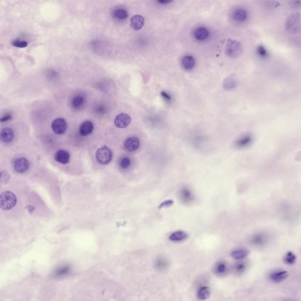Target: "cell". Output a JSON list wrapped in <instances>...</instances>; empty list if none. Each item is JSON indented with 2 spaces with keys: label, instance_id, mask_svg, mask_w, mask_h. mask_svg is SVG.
Listing matches in <instances>:
<instances>
[{
  "label": "cell",
  "instance_id": "13",
  "mask_svg": "<svg viewBox=\"0 0 301 301\" xmlns=\"http://www.w3.org/2000/svg\"><path fill=\"white\" fill-rule=\"evenodd\" d=\"M93 128V124L91 121H85L83 122L80 126V133L82 136H87L92 133Z\"/></svg>",
  "mask_w": 301,
  "mask_h": 301
},
{
  "label": "cell",
  "instance_id": "38",
  "mask_svg": "<svg viewBox=\"0 0 301 301\" xmlns=\"http://www.w3.org/2000/svg\"><path fill=\"white\" fill-rule=\"evenodd\" d=\"M26 208L29 213L30 214L34 212L35 209L34 207L31 205H27Z\"/></svg>",
  "mask_w": 301,
  "mask_h": 301
},
{
  "label": "cell",
  "instance_id": "31",
  "mask_svg": "<svg viewBox=\"0 0 301 301\" xmlns=\"http://www.w3.org/2000/svg\"><path fill=\"white\" fill-rule=\"evenodd\" d=\"M226 268V266L224 263H220L216 265L215 270L216 273L221 275L225 272Z\"/></svg>",
  "mask_w": 301,
  "mask_h": 301
},
{
  "label": "cell",
  "instance_id": "30",
  "mask_svg": "<svg viewBox=\"0 0 301 301\" xmlns=\"http://www.w3.org/2000/svg\"><path fill=\"white\" fill-rule=\"evenodd\" d=\"M83 102L84 99L83 97L78 96L74 98L72 101V104L74 107L78 108L83 104Z\"/></svg>",
  "mask_w": 301,
  "mask_h": 301
},
{
  "label": "cell",
  "instance_id": "33",
  "mask_svg": "<svg viewBox=\"0 0 301 301\" xmlns=\"http://www.w3.org/2000/svg\"><path fill=\"white\" fill-rule=\"evenodd\" d=\"M130 159L128 157H125L123 158L120 162V166L123 169L127 168L130 165Z\"/></svg>",
  "mask_w": 301,
  "mask_h": 301
},
{
  "label": "cell",
  "instance_id": "35",
  "mask_svg": "<svg viewBox=\"0 0 301 301\" xmlns=\"http://www.w3.org/2000/svg\"><path fill=\"white\" fill-rule=\"evenodd\" d=\"M173 203V201L171 200H167L161 203L159 205L158 208L160 209L163 207L169 206L172 205Z\"/></svg>",
  "mask_w": 301,
  "mask_h": 301
},
{
  "label": "cell",
  "instance_id": "5",
  "mask_svg": "<svg viewBox=\"0 0 301 301\" xmlns=\"http://www.w3.org/2000/svg\"><path fill=\"white\" fill-rule=\"evenodd\" d=\"M52 129L56 134L61 135L64 133L67 128V124L65 120L62 118L54 119L51 124Z\"/></svg>",
  "mask_w": 301,
  "mask_h": 301
},
{
  "label": "cell",
  "instance_id": "2",
  "mask_svg": "<svg viewBox=\"0 0 301 301\" xmlns=\"http://www.w3.org/2000/svg\"><path fill=\"white\" fill-rule=\"evenodd\" d=\"M17 199L13 192L6 191L2 192L0 195V207L5 210H10L16 205Z\"/></svg>",
  "mask_w": 301,
  "mask_h": 301
},
{
  "label": "cell",
  "instance_id": "27",
  "mask_svg": "<svg viewBox=\"0 0 301 301\" xmlns=\"http://www.w3.org/2000/svg\"><path fill=\"white\" fill-rule=\"evenodd\" d=\"M70 270L69 266H63L57 269L54 272V275L57 277H61L68 273Z\"/></svg>",
  "mask_w": 301,
  "mask_h": 301
},
{
  "label": "cell",
  "instance_id": "22",
  "mask_svg": "<svg viewBox=\"0 0 301 301\" xmlns=\"http://www.w3.org/2000/svg\"><path fill=\"white\" fill-rule=\"evenodd\" d=\"M209 34V31L207 29L201 27L196 29L194 33V36L197 39L203 40L207 38Z\"/></svg>",
  "mask_w": 301,
  "mask_h": 301
},
{
  "label": "cell",
  "instance_id": "4",
  "mask_svg": "<svg viewBox=\"0 0 301 301\" xmlns=\"http://www.w3.org/2000/svg\"><path fill=\"white\" fill-rule=\"evenodd\" d=\"M97 161L102 164H106L112 159L113 154L111 150L106 146L98 149L96 154Z\"/></svg>",
  "mask_w": 301,
  "mask_h": 301
},
{
  "label": "cell",
  "instance_id": "18",
  "mask_svg": "<svg viewBox=\"0 0 301 301\" xmlns=\"http://www.w3.org/2000/svg\"><path fill=\"white\" fill-rule=\"evenodd\" d=\"M250 250L247 248H241L235 250L231 254L232 257L234 259L240 260L246 257L249 254Z\"/></svg>",
  "mask_w": 301,
  "mask_h": 301
},
{
  "label": "cell",
  "instance_id": "39",
  "mask_svg": "<svg viewBox=\"0 0 301 301\" xmlns=\"http://www.w3.org/2000/svg\"><path fill=\"white\" fill-rule=\"evenodd\" d=\"M158 3L162 4H166L170 3L172 1L169 0H159L157 1Z\"/></svg>",
  "mask_w": 301,
  "mask_h": 301
},
{
  "label": "cell",
  "instance_id": "7",
  "mask_svg": "<svg viewBox=\"0 0 301 301\" xmlns=\"http://www.w3.org/2000/svg\"><path fill=\"white\" fill-rule=\"evenodd\" d=\"M29 163L28 160L24 158H19L17 159L14 164L15 170L19 173L25 172L29 168Z\"/></svg>",
  "mask_w": 301,
  "mask_h": 301
},
{
  "label": "cell",
  "instance_id": "10",
  "mask_svg": "<svg viewBox=\"0 0 301 301\" xmlns=\"http://www.w3.org/2000/svg\"><path fill=\"white\" fill-rule=\"evenodd\" d=\"M144 23V18L140 15H135L132 16L130 19V26L136 31L141 29L143 26Z\"/></svg>",
  "mask_w": 301,
  "mask_h": 301
},
{
  "label": "cell",
  "instance_id": "34",
  "mask_svg": "<svg viewBox=\"0 0 301 301\" xmlns=\"http://www.w3.org/2000/svg\"><path fill=\"white\" fill-rule=\"evenodd\" d=\"M257 53L260 55L262 56H266L267 52L265 48L262 45L259 46L257 49Z\"/></svg>",
  "mask_w": 301,
  "mask_h": 301
},
{
  "label": "cell",
  "instance_id": "9",
  "mask_svg": "<svg viewBox=\"0 0 301 301\" xmlns=\"http://www.w3.org/2000/svg\"><path fill=\"white\" fill-rule=\"evenodd\" d=\"M169 266V261L163 257H159L155 260L154 266L155 269L160 272H164L168 268Z\"/></svg>",
  "mask_w": 301,
  "mask_h": 301
},
{
  "label": "cell",
  "instance_id": "24",
  "mask_svg": "<svg viewBox=\"0 0 301 301\" xmlns=\"http://www.w3.org/2000/svg\"><path fill=\"white\" fill-rule=\"evenodd\" d=\"M247 16V13L245 10L239 9L236 10L234 12V18L237 21H242L246 19Z\"/></svg>",
  "mask_w": 301,
  "mask_h": 301
},
{
  "label": "cell",
  "instance_id": "12",
  "mask_svg": "<svg viewBox=\"0 0 301 301\" xmlns=\"http://www.w3.org/2000/svg\"><path fill=\"white\" fill-rule=\"evenodd\" d=\"M140 145V142L136 137H129L126 139L125 143L126 149L129 151H133L137 150Z\"/></svg>",
  "mask_w": 301,
  "mask_h": 301
},
{
  "label": "cell",
  "instance_id": "29",
  "mask_svg": "<svg viewBox=\"0 0 301 301\" xmlns=\"http://www.w3.org/2000/svg\"><path fill=\"white\" fill-rule=\"evenodd\" d=\"M10 178V175L7 172L3 170L1 171L0 181L1 183L6 184L9 182Z\"/></svg>",
  "mask_w": 301,
  "mask_h": 301
},
{
  "label": "cell",
  "instance_id": "37",
  "mask_svg": "<svg viewBox=\"0 0 301 301\" xmlns=\"http://www.w3.org/2000/svg\"><path fill=\"white\" fill-rule=\"evenodd\" d=\"M161 94L162 97L167 101H170L171 99V97L164 91H162Z\"/></svg>",
  "mask_w": 301,
  "mask_h": 301
},
{
  "label": "cell",
  "instance_id": "14",
  "mask_svg": "<svg viewBox=\"0 0 301 301\" xmlns=\"http://www.w3.org/2000/svg\"><path fill=\"white\" fill-rule=\"evenodd\" d=\"M288 276V273L287 271L280 270L272 272L270 275V277L273 282L279 283L286 279Z\"/></svg>",
  "mask_w": 301,
  "mask_h": 301
},
{
  "label": "cell",
  "instance_id": "19",
  "mask_svg": "<svg viewBox=\"0 0 301 301\" xmlns=\"http://www.w3.org/2000/svg\"><path fill=\"white\" fill-rule=\"evenodd\" d=\"M182 63L183 67L185 69L187 70H190L193 69L194 67L195 60L192 56H187L183 58Z\"/></svg>",
  "mask_w": 301,
  "mask_h": 301
},
{
  "label": "cell",
  "instance_id": "1",
  "mask_svg": "<svg viewBox=\"0 0 301 301\" xmlns=\"http://www.w3.org/2000/svg\"><path fill=\"white\" fill-rule=\"evenodd\" d=\"M284 26L287 32L292 34L298 33L301 29L300 13H295L289 15L285 19Z\"/></svg>",
  "mask_w": 301,
  "mask_h": 301
},
{
  "label": "cell",
  "instance_id": "23",
  "mask_svg": "<svg viewBox=\"0 0 301 301\" xmlns=\"http://www.w3.org/2000/svg\"><path fill=\"white\" fill-rule=\"evenodd\" d=\"M210 290L208 287L204 286L200 288L197 292L198 298L201 300H205L208 298L210 295Z\"/></svg>",
  "mask_w": 301,
  "mask_h": 301
},
{
  "label": "cell",
  "instance_id": "3",
  "mask_svg": "<svg viewBox=\"0 0 301 301\" xmlns=\"http://www.w3.org/2000/svg\"><path fill=\"white\" fill-rule=\"evenodd\" d=\"M243 51L242 45L240 42L233 40L228 41L225 49L228 56L233 59L237 58L242 55Z\"/></svg>",
  "mask_w": 301,
  "mask_h": 301
},
{
  "label": "cell",
  "instance_id": "26",
  "mask_svg": "<svg viewBox=\"0 0 301 301\" xmlns=\"http://www.w3.org/2000/svg\"><path fill=\"white\" fill-rule=\"evenodd\" d=\"M248 267V264L246 262H240L235 264L234 269L237 273L241 274L244 273Z\"/></svg>",
  "mask_w": 301,
  "mask_h": 301
},
{
  "label": "cell",
  "instance_id": "6",
  "mask_svg": "<svg viewBox=\"0 0 301 301\" xmlns=\"http://www.w3.org/2000/svg\"><path fill=\"white\" fill-rule=\"evenodd\" d=\"M131 121L130 116L126 113H121L117 116L114 123L116 126L120 128H124L128 126Z\"/></svg>",
  "mask_w": 301,
  "mask_h": 301
},
{
  "label": "cell",
  "instance_id": "36",
  "mask_svg": "<svg viewBox=\"0 0 301 301\" xmlns=\"http://www.w3.org/2000/svg\"><path fill=\"white\" fill-rule=\"evenodd\" d=\"M11 118V116L10 114H6L1 118L0 122H3L6 121L10 120Z\"/></svg>",
  "mask_w": 301,
  "mask_h": 301
},
{
  "label": "cell",
  "instance_id": "25",
  "mask_svg": "<svg viewBox=\"0 0 301 301\" xmlns=\"http://www.w3.org/2000/svg\"><path fill=\"white\" fill-rule=\"evenodd\" d=\"M296 260L295 255L291 251H288L285 254L283 258V261L285 263L288 265L294 264Z\"/></svg>",
  "mask_w": 301,
  "mask_h": 301
},
{
  "label": "cell",
  "instance_id": "32",
  "mask_svg": "<svg viewBox=\"0 0 301 301\" xmlns=\"http://www.w3.org/2000/svg\"><path fill=\"white\" fill-rule=\"evenodd\" d=\"M12 44L14 46L23 48L26 47L28 45L27 42L24 41H14L12 42Z\"/></svg>",
  "mask_w": 301,
  "mask_h": 301
},
{
  "label": "cell",
  "instance_id": "16",
  "mask_svg": "<svg viewBox=\"0 0 301 301\" xmlns=\"http://www.w3.org/2000/svg\"><path fill=\"white\" fill-rule=\"evenodd\" d=\"M236 84V81L235 76L230 75L224 79L223 83V86L225 90H229L234 88Z\"/></svg>",
  "mask_w": 301,
  "mask_h": 301
},
{
  "label": "cell",
  "instance_id": "11",
  "mask_svg": "<svg viewBox=\"0 0 301 301\" xmlns=\"http://www.w3.org/2000/svg\"><path fill=\"white\" fill-rule=\"evenodd\" d=\"M70 157L69 153L62 149L58 150L54 156V159L56 161L63 164L68 163L69 161Z\"/></svg>",
  "mask_w": 301,
  "mask_h": 301
},
{
  "label": "cell",
  "instance_id": "20",
  "mask_svg": "<svg viewBox=\"0 0 301 301\" xmlns=\"http://www.w3.org/2000/svg\"><path fill=\"white\" fill-rule=\"evenodd\" d=\"M267 241L266 236L263 235L259 234L253 236L250 240L251 244L256 246H261L264 245Z\"/></svg>",
  "mask_w": 301,
  "mask_h": 301
},
{
  "label": "cell",
  "instance_id": "28",
  "mask_svg": "<svg viewBox=\"0 0 301 301\" xmlns=\"http://www.w3.org/2000/svg\"><path fill=\"white\" fill-rule=\"evenodd\" d=\"M113 14L115 18L120 20L125 19L128 16L127 11L123 9L116 10L114 11Z\"/></svg>",
  "mask_w": 301,
  "mask_h": 301
},
{
  "label": "cell",
  "instance_id": "15",
  "mask_svg": "<svg viewBox=\"0 0 301 301\" xmlns=\"http://www.w3.org/2000/svg\"><path fill=\"white\" fill-rule=\"evenodd\" d=\"M14 137L13 130L10 128H5L2 129L0 133V138L2 141L6 143L11 142Z\"/></svg>",
  "mask_w": 301,
  "mask_h": 301
},
{
  "label": "cell",
  "instance_id": "21",
  "mask_svg": "<svg viewBox=\"0 0 301 301\" xmlns=\"http://www.w3.org/2000/svg\"><path fill=\"white\" fill-rule=\"evenodd\" d=\"M252 141V136L250 135H245L239 139L236 142V145L239 148H244L249 146Z\"/></svg>",
  "mask_w": 301,
  "mask_h": 301
},
{
  "label": "cell",
  "instance_id": "8",
  "mask_svg": "<svg viewBox=\"0 0 301 301\" xmlns=\"http://www.w3.org/2000/svg\"><path fill=\"white\" fill-rule=\"evenodd\" d=\"M178 194L179 199L184 203H190L193 199V193L190 190L188 187H185L181 189Z\"/></svg>",
  "mask_w": 301,
  "mask_h": 301
},
{
  "label": "cell",
  "instance_id": "17",
  "mask_svg": "<svg viewBox=\"0 0 301 301\" xmlns=\"http://www.w3.org/2000/svg\"><path fill=\"white\" fill-rule=\"evenodd\" d=\"M188 237V234L185 232L179 230L175 231L170 234L169 239L173 241H180L186 239Z\"/></svg>",
  "mask_w": 301,
  "mask_h": 301
}]
</instances>
